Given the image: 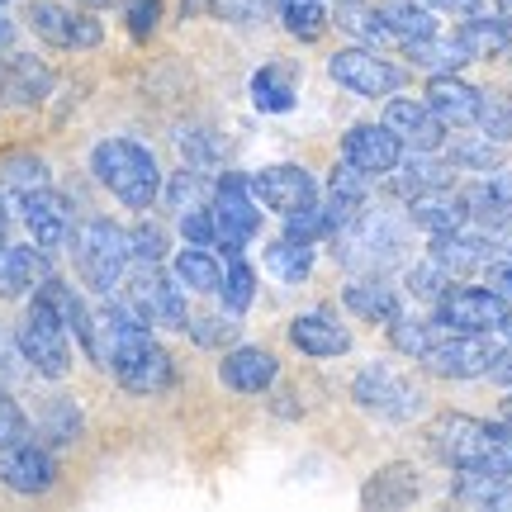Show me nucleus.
Returning <instances> with one entry per match:
<instances>
[{
	"mask_svg": "<svg viewBox=\"0 0 512 512\" xmlns=\"http://www.w3.org/2000/svg\"><path fill=\"white\" fill-rule=\"evenodd\" d=\"M427 441L451 470H494L512 475V422H484L465 413H441Z\"/></svg>",
	"mask_w": 512,
	"mask_h": 512,
	"instance_id": "obj_1",
	"label": "nucleus"
},
{
	"mask_svg": "<svg viewBox=\"0 0 512 512\" xmlns=\"http://www.w3.org/2000/svg\"><path fill=\"white\" fill-rule=\"evenodd\" d=\"M91 171H95V181L105 185L124 209H152L157 195H162L157 157H152L138 138H105V143H95Z\"/></svg>",
	"mask_w": 512,
	"mask_h": 512,
	"instance_id": "obj_2",
	"label": "nucleus"
},
{
	"mask_svg": "<svg viewBox=\"0 0 512 512\" xmlns=\"http://www.w3.org/2000/svg\"><path fill=\"white\" fill-rule=\"evenodd\" d=\"M328 238H337V261L366 275H384L403 261V223L389 209H361L351 223L332 228Z\"/></svg>",
	"mask_w": 512,
	"mask_h": 512,
	"instance_id": "obj_3",
	"label": "nucleus"
},
{
	"mask_svg": "<svg viewBox=\"0 0 512 512\" xmlns=\"http://www.w3.org/2000/svg\"><path fill=\"white\" fill-rule=\"evenodd\" d=\"M15 347H19V361L29 370H38L43 380H62L72 370V332L62 323V313L34 290V304L24 313V323L15 332Z\"/></svg>",
	"mask_w": 512,
	"mask_h": 512,
	"instance_id": "obj_4",
	"label": "nucleus"
},
{
	"mask_svg": "<svg viewBox=\"0 0 512 512\" xmlns=\"http://www.w3.org/2000/svg\"><path fill=\"white\" fill-rule=\"evenodd\" d=\"M72 256H76L81 280H86L95 294L119 290L128 261H133V252H128V233L110 219H86L81 228H72Z\"/></svg>",
	"mask_w": 512,
	"mask_h": 512,
	"instance_id": "obj_5",
	"label": "nucleus"
},
{
	"mask_svg": "<svg viewBox=\"0 0 512 512\" xmlns=\"http://www.w3.org/2000/svg\"><path fill=\"white\" fill-rule=\"evenodd\" d=\"M124 299L128 309L143 318L147 328H185L190 318H185V299H181V290H176V280L171 275H162L157 271V261H138V271H124Z\"/></svg>",
	"mask_w": 512,
	"mask_h": 512,
	"instance_id": "obj_6",
	"label": "nucleus"
},
{
	"mask_svg": "<svg viewBox=\"0 0 512 512\" xmlns=\"http://www.w3.org/2000/svg\"><path fill=\"white\" fill-rule=\"evenodd\" d=\"M351 394H356V403H361L366 413H375V418H384V422L418 418L422 403H427L418 384L394 366H366L356 375V384H351Z\"/></svg>",
	"mask_w": 512,
	"mask_h": 512,
	"instance_id": "obj_7",
	"label": "nucleus"
},
{
	"mask_svg": "<svg viewBox=\"0 0 512 512\" xmlns=\"http://www.w3.org/2000/svg\"><path fill=\"white\" fill-rule=\"evenodd\" d=\"M437 323L446 332H503L512 323V299L484 285H460L437 299Z\"/></svg>",
	"mask_w": 512,
	"mask_h": 512,
	"instance_id": "obj_8",
	"label": "nucleus"
},
{
	"mask_svg": "<svg viewBox=\"0 0 512 512\" xmlns=\"http://www.w3.org/2000/svg\"><path fill=\"white\" fill-rule=\"evenodd\" d=\"M214 219H219V252L223 256H242V242L256 238V228H261V209H256V195L252 185L233 176V171H223L219 185H214Z\"/></svg>",
	"mask_w": 512,
	"mask_h": 512,
	"instance_id": "obj_9",
	"label": "nucleus"
},
{
	"mask_svg": "<svg viewBox=\"0 0 512 512\" xmlns=\"http://www.w3.org/2000/svg\"><path fill=\"white\" fill-rule=\"evenodd\" d=\"M494 361L498 347L489 342V332H441L422 356V366L441 380H479L494 370Z\"/></svg>",
	"mask_w": 512,
	"mask_h": 512,
	"instance_id": "obj_10",
	"label": "nucleus"
},
{
	"mask_svg": "<svg viewBox=\"0 0 512 512\" xmlns=\"http://www.w3.org/2000/svg\"><path fill=\"white\" fill-rule=\"evenodd\" d=\"M328 72L337 86H347L351 95H366V100H380V95H394L403 86V72L394 62L375 57L370 48H342V53L328 62Z\"/></svg>",
	"mask_w": 512,
	"mask_h": 512,
	"instance_id": "obj_11",
	"label": "nucleus"
},
{
	"mask_svg": "<svg viewBox=\"0 0 512 512\" xmlns=\"http://www.w3.org/2000/svg\"><path fill=\"white\" fill-rule=\"evenodd\" d=\"M29 29H34L43 43H53V48H95L105 29H100V19L86 15V10H67V5H57V0H34L29 5Z\"/></svg>",
	"mask_w": 512,
	"mask_h": 512,
	"instance_id": "obj_12",
	"label": "nucleus"
},
{
	"mask_svg": "<svg viewBox=\"0 0 512 512\" xmlns=\"http://www.w3.org/2000/svg\"><path fill=\"white\" fill-rule=\"evenodd\" d=\"M19 219L29 228V238L43 247V252H53V247H67L72 242V209L62 195H53L48 185H38V190H24L19 195Z\"/></svg>",
	"mask_w": 512,
	"mask_h": 512,
	"instance_id": "obj_13",
	"label": "nucleus"
},
{
	"mask_svg": "<svg viewBox=\"0 0 512 512\" xmlns=\"http://www.w3.org/2000/svg\"><path fill=\"white\" fill-rule=\"evenodd\" d=\"M247 185H252L256 204L271 209V214H294V209H304L309 200H318V185H313V176L304 166H266Z\"/></svg>",
	"mask_w": 512,
	"mask_h": 512,
	"instance_id": "obj_14",
	"label": "nucleus"
},
{
	"mask_svg": "<svg viewBox=\"0 0 512 512\" xmlns=\"http://www.w3.org/2000/svg\"><path fill=\"white\" fill-rule=\"evenodd\" d=\"M427 252L437 256L451 275H475L498 256V242H494V233L465 223V228H451V233H432V247H427Z\"/></svg>",
	"mask_w": 512,
	"mask_h": 512,
	"instance_id": "obj_15",
	"label": "nucleus"
},
{
	"mask_svg": "<svg viewBox=\"0 0 512 512\" xmlns=\"http://www.w3.org/2000/svg\"><path fill=\"white\" fill-rule=\"evenodd\" d=\"M403 157V143L384 124H356L342 138V162H351L366 176H389Z\"/></svg>",
	"mask_w": 512,
	"mask_h": 512,
	"instance_id": "obj_16",
	"label": "nucleus"
},
{
	"mask_svg": "<svg viewBox=\"0 0 512 512\" xmlns=\"http://www.w3.org/2000/svg\"><path fill=\"white\" fill-rule=\"evenodd\" d=\"M0 484L15 489V494H48L57 484V460L43 446H34V441L5 446V456H0Z\"/></svg>",
	"mask_w": 512,
	"mask_h": 512,
	"instance_id": "obj_17",
	"label": "nucleus"
},
{
	"mask_svg": "<svg viewBox=\"0 0 512 512\" xmlns=\"http://www.w3.org/2000/svg\"><path fill=\"white\" fill-rule=\"evenodd\" d=\"M384 128L413 152H437L446 143V124L427 110V100H389L384 105Z\"/></svg>",
	"mask_w": 512,
	"mask_h": 512,
	"instance_id": "obj_18",
	"label": "nucleus"
},
{
	"mask_svg": "<svg viewBox=\"0 0 512 512\" xmlns=\"http://www.w3.org/2000/svg\"><path fill=\"white\" fill-rule=\"evenodd\" d=\"M479 100L484 91H475L470 81H460L456 72H437L427 81V110L437 114L446 128H470L479 119Z\"/></svg>",
	"mask_w": 512,
	"mask_h": 512,
	"instance_id": "obj_19",
	"label": "nucleus"
},
{
	"mask_svg": "<svg viewBox=\"0 0 512 512\" xmlns=\"http://www.w3.org/2000/svg\"><path fill=\"white\" fill-rule=\"evenodd\" d=\"M290 342L304 356H318V361H332V356H347L351 351V332L332 318L328 309H318V313H299L290 323Z\"/></svg>",
	"mask_w": 512,
	"mask_h": 512,
	"instance_id": "obj_20",
	"label": "nucleus"
},
{
	"mask_svg": "<svg viewBox=\"0 0 512 512\" xmlns=\"http://www.w3.org/2000/svg\"><path fill=\"white\" fill-rule=\"evenodd\" d=\"M48 252L43 247H0V299H19V294H34L48 280Z\"/></svg>",
	"mask_w": 512,
	"mask_h": 512,
	"instance_id": "obj_21",
	"label": "nucleus"
},
{
	"mask_svg": "<svg viewBox=\"0 0 512 512\" xmlns=\"http://www.w3.org/2000/svg\"><path fill=\"white\" fill-rule=\"evenodd\" d=\"M219 375H223V384H228V389H238V394H261V389H271L275 384L280 361H275L271 351H261V347H233L219 361Z\"/></svg>",
	"mask_w": 512,
	"mask_h": 512,
	"instance_id": "obj_22",
	"label": "nucleus"
},
{
	"mask_svg": "<svg viewBox=\"0 0 512 512\" xmlns=\"http://www.w3.org/2000/svg\"><path fill=\"white\" fill-rule=\"evenodd\" d=\"M451 498H456L460 508L512 512V475H494V470H456Z\"/></svg>",
	"mask_w": 512,
	"mask_h": 512,
	"instance_id": "obj_23",
	"label": "nucleus"
},
{
	"mask_svg": "<svg viewBox=\"0 0 512 512\" xmlns=\"http://www.w3.org/2000/svg\"><path fill=\"white\" fill-rule=\"evenodd\" d=\"M328 219L332 228H342V223H351L361 209L370 204V176L366 171H356L351 162H342L337 171L328 176Z\"/></svg>",
	"mask_w": 512,
	"mask_h": 512,
	"instance_id": "obj_24",
	"label": "nucleus"
},
{
	"mask_svg": "<svg viewBox=\"0 0 512 512\" xmlns=\"http://www.w3.org/2000/svg\"><path fill=\"white\" fill-rule=\"evenodd\" d=\"M375 15H380V24H384V38L399 43V48L437 34L432 10H427V5H413V0H384V5H375Z\"/></svg>",
	"mask_w": 512,
	"mask_h": 512,
	"instance_id": "obj_25",
	"label": "nucleus"
},
{
	"mask_svg": "<svg viewBox=\"0 0 512 512\" xmlns=\"http://www.w3.org/2000/svg\"><path fill=\"white\" fill-rule=\"evenodd\" d=\"M0 91H5L10 105H38L43 95H53V72H48V62L19 53L10 57V67L0 76Z\"/></svg>",
	"mask_w": 512,
	"mask_h": 512,
	"instance_id": "obj_26",
	"label": "nucleus"
},
{
	"mask_svg": "<svg viewBox=\"0 0 512 512\" xmlns=\"http://www.w3.org/2000/svg\"><path fill=\"white\" fill-rule=\"evenodd\" d=\"M408 223H418L427 233H451V228H465V200L451 195V190H422L408 200Z\"/></svg>",
	"mask_w": 512,
	"mask_h": 512,
	"instance_id": "obj_27",
	"label": "nucleus"
},
{
	"mask_svg": "<svg viewBox=\"0 0 512 512\" xmlns=\"http://www.w3.org/2000/svg\"><path fill=\"white\" fill-rule=\"evenodd\" d=\"M456 43L470 53V62H494L508 57L512 48V29L503 19H484V15H465V24L456 29Z\"/></svg>",
	"mask_w": 512,
	"mask_h": 512,
	"instance_id": "obj_28",
	"label": "nucleus"
},
{
	"mask_svg": "<svg viewBox=\"0 0 512 512\" xmlns=\"http://www.w3.org/2000/svg\"><path fill=\"white\" fill-rule=\"evenodd\" d=\"M347 309L356 313V318H366V323H394L403 313V304H399V294L384 285L380 275H366V280H351L347 285Z\"/></svg>",
	"mask_w": 512,
	"mask_h": 512,
	"instance_id": "obj_29",
	"label": "nucleus"
},
{
	"mask_svg": "<svg viewBox=\"0 0 512 512\" xmlns=\"http://www.w3.org/2000/svg\"><path fill=\"white\" fill-rule=\"evenodd\" d=\"M451 176H456V171H451L446 162H432L427 152H418L403 171L399 166L389 171V190L403 195V200H413V195H422V190H451Z\"/></svg>",
	"mask_w": 512,
	"mask_h": 512,
	"instance_id": "obj_30",
	"label": "nucleus"
},
{
	"mask_svg": "<svg viewBox=\"0 0 512 512\" xmlns=\"http://www.w3.org/2000/svg\"><path fill=\"white\" fill-rule=\"evenodd\" d=\"M252 100H256V110L285 114L294 105V72L285 62H266V67L252 76Z\"/></svg>",
	"mask_w": 512,
	"mask_h": 512,
	"instance_id": "obj_31",
	"label": "nucleus"
},
{
	"mask_svg": "<svg viewBox=\"0 0 512 512\" xmlns=\"http://www.w3.org/2000/svg\"><path fill=\"white\" fill-rule=\"evenodd\" d=\"M176 280L190 285V290H200V294H219L223 290L219 256L209 252V247H185V252L176 256Z\"/></svg>",
	"mask_w": 512,
	"mask_h": 512,
	"instance_id": "obj_32",
	"label": "nucleus"
},
{
	"mask_svg": "<svg viewBox=\"0 0 512 512\" xmlns=\"http://www.w3.org/2000/svg\"><path fill=\"white\" fill-rule=\"evenodd\" d=\"M403 53H408V62H413V67H427L432 76H437V72H460V67L470 62V53L456 43V34H451V38L432 34V38H422V43H408Z\"/></svg>",
	"mask_w": 512,
	"mask_h": 512,
	"instance_id": "obj_33",
	"label": "nucleus"
},
{
	"mask_svg": "<svg viewBox=\"0 0 512 512\" xmlns=\"http://www.w3.org/2000/svg\"><path fill=\"white\" fill-rule=\"evenodd\" d=\"M266 266H271L285 285H299V280L313 271V242L285 233L280 242H271V247H266Z\"/></svg>",
	"mask_w": 512,
	"mask_h": 512,
	"instance_id": "obj_34",
	"label": "nucleus"
},
{
	"mask_svg": "<svg viewBox=\"0 0 512 512\" xmlns=\"http://www.w3.org/2000/svg\"><path fill=\"white\" fill-rule=\"evenodd\" d=\"M441 323L437 318H432V323H427V318H394V323H389V342H394V351H403V356H408V361H422V356H427V347H432V342H437L441 337Z\"/></svg>",
	"mask_w": 512,
	"mask_h": 512,
	"instance_id": "obj_35",
	"label": "nucleus"
},
{
	"mask_svg": "<svg viewBox=\"0 0 512 512\" xmlns=\"http://www.w3.org/2000/svg\"><path fill=\"white\" fill-rule=\"evenodd\" d=\"M162 195H166V209H171V214H190V209H204V204L214 200V185L204 181V171L190 166V171H176V176L166 181Z\"/></svg>",
	"mask_w": 512,
	"mask_h": 512,
	"instance_id": "obj_36",
	"label": "nucleus"
},
{
	"mask_svg": "<svg viewBox=\"0 0 512 512\" xmlns=\"http://www.w3.org/2000/svg\"><path fill=\"white\" fill-rule=\"evenodd\" d=\"M275 10H280V24H285L294 38H304V43H313V38L328 29L323 0H275Z\"/></svg>",
	"mask_w": 512,
	"mask_h": 512,
	"instance_id": "obj_37",
	"label": "nucleus"
},
{
	"mask_svg": "<svg viewBox=\"0 0 512 512\" xmlns=\"http://www.w3.org/2000/svg\"><path fill=\"white\" fill-rule=\"evenodd\" d=\"M408 498H418V484H413V470L408 465H394V470H380L375 484L366 489V508H399Z\"/></svg>",
	"mask_w": 512,
	"mask_h": 512,
	"instance_id": "obj_38",
	"label": "nucleus"
},
{
	"mask_svg": "<svg viewBox=\"0 0 512 512\" xmlns=\"http://www.w3.org/2000/svg\"><path fill=\"white\" fill-rule=\"evenodd\" d=\"M38 432L48 446H67V441L81 437V413H76L72 399H48L43 403V418H38Z\"/></svg>",
	"mask_w": 512,
	"mask_h": 512,
	"instance_id": "obj_39",
	"label": "nucleus"
},
{
	"mask_svg": "<svg viewBox=\"0 0 512 512\" xmlns=\"http://www.w3.org/2000/svg\"><path fill=\"white\" fill-rule=\"evenodd\" d=\"M451 166H460V171H498L503 166V143L484 138V133L460 138V143H451Z\"/></svg>",
	"mask_w": 512,
	"mask_h": 512,
	"instance_id": "obj_40",
	"label": "nucleus"
},
{
	"mask_svg": "<svg viewBox=\"0 0 512 512\" xmlns=\"http://www.w3.org/2000/svg\"><path fill=\"white\" fill-rule=\"evenodd\" d=\"M451 280H456V275L446 271V266H441L432 252H427L418 266L408 271V294H413V299H427V304H437L441 294L451 290Z\"/></svg>",
	"mask_w": 512,
	"mask_h": 512,
	"instance_id": "obj_41",
	"label": "nucleus"
},
{
	"mask_svg": "<svg viewBox=\"0 0 512 512\" xmlns=\"http://www.w3.org/2000/svg\"><path fill=\"white\" fill-rule=\"evenodd\" d=\"M0 185H10L15 195L38 190V185H48V162H43V157H29V152L5 157V162H0Z\"/></svg>",
	"mask_w": 512,
	"mask_h": 512,
	"instance_id": "obj_42",
	"label": "nucleus"
},
{
	"mask_svg": "<svg viewBox=\"0 0 512 512\" xmlns=\"http://www.w3.org/2000/svg\"><path fill=\"white\" fill-rule=\"evenodd\" d=\"M219 294H223V304H228V313H242L256 299V275L242 256H228V271H223V290Z\"/></svg>",
	"mask_w": 512,
	"mask_h": 512,
	"instance_id": "obj_43",
	"label": "nucleus"
},
{
	"mask_svg": "<svg viewBox=\"0 0 512 512\" xmlns=\"http://www.w3.org/2000/svg\"><path fill=\"white\" fill-rule=\"evenodd\" d=\"M475 128L484 133V138H494V143H512V100H503V95H484V100H479Z\"/></svg>",
	"mask_w": 512,
	"mask_h": 512,
	"instance_id": "obj_44",
	"label": "nucleus"
},
{
	"mask_svg": "<svg viewBox=\"0 0 512 512\" xmlns=\"http://www.w3.org/2000/svg\"><path fill=\"white\" fill-rule=\"evenodd\" d=\"M337 24L347 29L351 38H366V43H384V24L375 10H366L361 0H342V10H337Z\"/></svg>",
	"mask_w": 512,
	"mask_h": 512,
	"instance_id": "obj_45",
	"label": "nucleus"
},
{
	"mask_svg": "<svg viewBox=\"0 0 512 512\" xmlns=\"http://www.w3.org/2000/svg\"><path fill=\"white\" fill-rule=\"evenodd\" d=\"M285 223H290V233H294V238H304V242H318V238H328V233H332L328 204H323V200H309L304 209H294V214H285Z\"/></svg>",
	"mask_w": 512,
	"mask_h": 512,
	"instance_id": "obj_46",
	"label": "nucleus"
},
{
	"mask_svg": "<svg viewBox=\"0 0 512 512\" xmlns=\"http://www.w3.org/2000/svg\"><path fill=\"white\" fill-rule=\"evenodd\" d=\"M128 252H133V261H162L166 233L157 223H138V228H128Z\"/></svg>",
	"mask_w": 512,
	"mask_h": 512,
	"instance_id": "obj_47",
	"label": "nucleus"
},
{
	"mask_svg": "<svg viewBox=\"0 0 512 512\" xmlns=\"http://www.w3.org/2000/svg\"><path fill=\"white\" fill-rule=\"evenodd\" d=\"M19 441H29V418H24V408L0 389V451H5V446H19Z\"/></svg>",
	"mask_w": 512,
	"mask_h": 512,
	"instance_id": "obj_48",
	"label": "nucleus"
},
{
	"mask_svg": "<svg viewBox=\"0 0 512 512\" xmlns=\"http://www.w3.org/2000/svg\"><path fill=\"white\" fill-rule=\"evenodd\" d=\"M181 233L195 242V247H219V219H214V209L204 204V209L181 214Z\"/></svg>",
	"mask_w": 512,
	"mask_h": 512,
	"instance_id": "obj_49",
	"label": "nucleus"
},
{
	"mask_svg": "<svg viewBox=\"0 0 512 512\" xmlns=\"http://www.w3.org/2000/svg\"><path fill=\"white\" fill-rule=\"evenodd\" d=\"M185 328H190V337H195L200 347H228V342L238 337V323H233V318H214V313H209V318H195V323H185Z\"/></svg>",
	"mask_w": 512,
	"mask_h": 512,
	"instance_id": "obj_50",
	"label": "nucleus"
},
{
	"mask_svg": "<svg viewBox=\"0 0 512 512\" xmlns=\"http://www.w3.org/2000/svg\"><path fill=\"white\" fill-rule=\"evenodd\" d=\"M209 10L228 24H261L266 19V0H209Z\"/></svg>",
	"mask_w": 512,
	"mask_h": 512,
	"instance_id": "obj_51",
	"label": "nucleus"
},
{
	"mask_svg": "<svg viewBox=\"0 0 512 512\" xmlns=\"http://www.w3.org/2000/svg\"><path fill=\"white\" fill-rule=\"evenodd\" d=\"M181 147H185V157H190V166H195V171H214V162H219V147L209 143L200 128H185Z\"/></svg>",
	"mask_w": 512,
	"mask_h": 512,
	"instance_id": "obj_52",
	"label": "nucleus"
},
{
	"mask_svg": "<svg viewBox=\"0 0 512 512\" xmlns=\"http://www.w3.org/2000/svg\"><path fill=\"white\" fill-rule=\"evenodd\" d=\"M128 34L133 38H147L157 29V19H162V0H128Z\"/></svg>",
	"mask_w": 512,
	"mask_h": 512,
	"instance_id": "obj_53",
	"label": "nucleus"
},
{
	"mask_svg": "<svg viewBox=\"0 0 512 512\" xmlns=\"http://www.w3.org/2000/svg\"><path fill=\"white\" fill-rule=\"evenodd\" d=\"M15 351H19V347H10V337L0 332V389H10V384H15V375H19Z\"/></svg>",
	"mask_w": 512,
	"mask_h": 512,
	"instance_id": "obj_54",
	"label": "nucleus"
},
{
	"mask_svg": "<svg viewBox=\"0 0 512 512\" xmlns=\"http://www.w3.org/2000/svg\"><path fill=\"white\" fill-rule=\"evenodd\" d=\"M427 10H446V15H479L484 0H422Z\"/></svg>",
	"mask_w": 512,
	"mask_h": 512,
	"instance_id": "obj_55",
	"label": "nucleus"
},
{
	"mask_svg": "<svg viewBox=\"0 0 512 512\" xmlns=\"http://www.w3.org/2000/svg\"><path fill=\"white\" fill-rule=\"evenodd\" d=\"M489 190H494L498 200H503V204L512 209V171H503V166H498L494 176H489Z\"/></svg>",
	"mask_w": 512,
	"mask_h": 512,
	"instance_id": "obj_56",
	"label": "nucleus"
},
{
	"mask_svg": "<svg viewBox=\"0 0 512 512\" xmlns=\"http://www.w3.org/2000/svg\"><path fill=\"white\" fill-rule=\"evenodd\" d=\"M489 375H494V380L503 384V389H512V347H508V351H498V361H494V370H489Z\"/></svg>",
	"mask_w": 512,
	"mask_h": 512,
	"instance_id": "obj_57",
	"label": "nucleus"
},
{
	"mask_svg": "<svg viewBox=\"0 0 512 512\" xmlns=\"http://www.w3.org/2000/svg\"><path fill=\"white\" fill-rule=\"evenodd\" d=\"M10 38H15V24H10V19L0 15V48H5V43H10Z\"/></svg>",
	"mask_w": 512,
	"mask_h": 512,
	"instance_id": "obj_58",
	"label": "nucleus"
},
{
	"mask_svg": "<svg viewBox=\"0 0 512 512\" xmlns=\"http://www.w3.org/2000/svg\"><path fill=\"white\" fill-rule=\"evenodd\" d=\"M498 19H503V24L512 29V0H498Z\"/></svg>",
	"mask_w": 512,
	"mask_h": 512,
	"instance_id": "obj_59",
	"label": "nucleus"
},
{
	"mask_svg": "<svg viewBox=\"0 0 512 512\" xmlns=\"http://www.w3.org/2000/svg\"><path fill=\"white\" fill-rule=\"evenodd\" d=\"M5 228H10V214H5V204H0V247H5Z\"/></svg>",
	"mask_w": 512,
	"mask_h": 512,
	"instance_id": "obj_60",
	"label": "nucleus"
},
{
	"mask_svg": "<svg viewBox=\"0 0 512 512\" xmlns=\"http://www.w3.org/2000/svg\"><path fill=\"white\" fill-rule=\"evenodd\" d=\"M503 422H512V399H503Z\"/></svg>",
	"mask_w": 512,
	"mask_h": 512,
	"instance_id": "obj_61",
	"label": "nucleus"
},
{
	"mask_svg": "<svg viewBox=\"0 0 512 512\" xmlns=\"http://www.w3.org/2000/svg\"><path fill=\"white\" fill-rule=\"evenodd\" d=\"M503 332H508V337H512V323H508V328H503Z\"/></svg>",
	"mask_w": 512,
	"mask_h": 512,
	"instance_id": "obj_62",
	"label": "nucleus"
},
{
	"mask_svg": "<svg viewBox=\"0 0 512 512\" xmlns=\"http://www.w3.org/2000/svg\"><path fill=\"white\" fill-rule=\"evenodd\" d=\"M508 57H512V48H508Z\"/></svg>",
	"mask_w": 512,
	"mask_h": 512,
	"instance_id": "obj_63",
	"label": "nucleus"
}]
</instances>
